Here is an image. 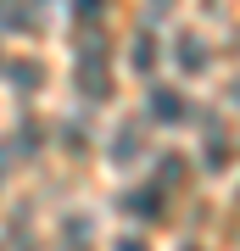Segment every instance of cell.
Masks as SVG:
<instances>
[{"label":"cell","mask_w":240,"mask_h":251,"mask_svg":"<svg viewBox=\"0 0 240 251\" xmlns=\"http://www.w3.org/2000/svg\"><path fill=\"white\" fill-rule=\"evenodd\" d=\"M145 106H151V117H157V123H179V117H185V95H179V90H168V84H157Z\"/></svg>","instance_id":"6da1fadb"},{"label":"cell","mask_w":240,"mask_h":251,"mask_svg":"<svg viewBox=\"0 0 240 251\" xmlns=\"http://www.w3.org/2000/svg\"><path fill=\"white\" fill-rule=\"evenodd\" d=\"M179 67H185V73H201L207 67V50H201L196 34H179Z\"/></svg>","instance_id":"7a4b0ae2"},{"label":"cell","mask_w":240,"mask_h":251,"mask_svg":"<svg viewBox=\"0 0 240 251\" xmlns=\"http://www.w3.org/2000/svg\"><path fill=\"white\" fill-rule=\"evenodd\" d=\"M123 206L140 218H162V190H134V196H123Z\"/></svg>","instance_id":"3957f363"},{"label":"cell","mask_w":240,"mask_h":251,"mask_svg":"<svg viewBox=\"0 0 240 251\" xmlns=\"http://www.w3.org/2000/svg\"><path fill=\"white\" fill-rule=\"evenodd\" d=\"M11 78H17V90H39L45 67H39V62H11Z\"/></svg>","instance_id":"277c9868"},{"label":"cell","mask_w":240,"mask_h":251,"mask_svg":"<svg viewBox=\"0 0 240 251\" xmlns=\"http://www.w3.org/2000/svg\"><path fill=\"white\" fill-rule=\"evenodd\" d=\"M185 179V156H162V168H157V184H179Z\"/></svg>","instance_id":"5b68a950"},{"label":"cell","mask_w":240,"mask_h":251,"mask_svg":"<svg viewBox=\"0 0 240 251\" xmlns=\"http://www.w3.org/2000/svg\"><path fill=\"white\" fill-rule=\"evenodd\" d=\"M223 162H229V140L213 134V140H207V168H223Z\"/></svg>","instance_id":"8992f818"},{"label":"cell","mask_w":240,"mask_h":251,"mask_svg":"<svg viewBox=\"0 0 240 251\" xmlns=\"http://www.w3.org/2000/svg\"><path fill=\"white\" fill-rule=\"evenodd\" d=\"M101 6L107 0H73V17H101Z\"/></svg>","instance_id":"52a82bcc"},{"label":"cell","mask_w":240,"mask_h":251,"mask_svg":"<svg viewBox=\"0 0 240 251\" xmlns=\"http://www.w3.org/2000/svg\"><path fill=\"white\" fill-rule=\"evenodd\" d=\"M134 67H151V34H140V45H134Z\"/></svg>","instance_id":"ba28073f"},{"label":"cell","mask_w":240,"mask_h":251,"mask_svg":"<svg viewBox=\"0 0 240 251\" xmlns=\"http://www.w3.org/2000/svg\"><path fill=\"white\" fill-rule=\"evenodd\" d=\"M112 251H151V246H145V240H134V234H129V240H117Z\"/></svg>","instance_id":"9c48e42d"},{"label":"cell","mask_w":240,"mask_h":251,"mask_svg":"<svg viewBox=\"0 0 240 251\" xmlns=\"http://www.w3.org/2000/svg\"><path fill=\"white\" fill-rule=\"evenodd\" d=\"M235 100H240V84H235Z\"/></svg>","instance_id":"30bf717a"},{"label":"cell","mask_w":240,"mask_h":251,"mask_svg":"<svg viewBox=\"0 0 240 251\" xmlns=\"http://www.w3.org/2000/svg\"><path fill=\"white\" fill-rule=\"evenodd\" d=\"M185 251H196V246H185Z\"/></svg>","instance_id":"8fae6325"}]
</instances>
